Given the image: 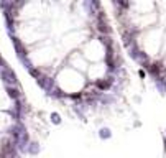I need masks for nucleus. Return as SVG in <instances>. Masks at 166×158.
I'll list each match as a JSON object with an SVG mask.
<instances>
[{"label":"nucleus","mask_w":166,"mask_h":158,"mask_svg":"<svg viewBox=\"0 0 166 158\" xmlns=\"http://www.w3.org/2000/svg\"><path fill=\"white\" fill-rule=\"evenodd\" d=\"M18 61L50 99L79 119L117 104L125 64L110 17L99 2H2Z\"/></svg>","instance_id":"1"},{"label":"nucleus","mask_w":166,"mask_h":158,"mask_svg":"<svg viewBox=\"0 0 166 158\" xmlns=\"http://www.w3.org/2000/svg\"><path fill=\"white\" fill-rule=\"evenodd\" d=\"M35 145L22 84L0 54V158H26Z\"/></svg>","instance_id":"2"}]
</instances>
